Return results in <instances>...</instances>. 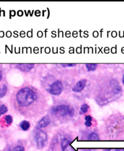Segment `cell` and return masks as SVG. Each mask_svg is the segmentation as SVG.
Instances as JSON below:
<instances>
[{"label":"cell","instance_id":"obj_3","mask_svg":"<svg viewBox=\"0 0 124 151\" xmlns=\"http://www.w3.org/2000/svg\"><path fill=\"white\" fill-rule=\"evenodd\" d=\"M44 88L49 93L54 96L60 95L63 90V85L60 80L55 79H48L44 81Z\"/></svg>","mask_w":124,"mask_h":151},{"label":"cell","instance_id":"obj_2","mask_svg":"<svg viewBox=\"0 0 124 151\" xmlns=\"http://www.w3.org/2000/svg\"><path fill=\"white\" fill-rule=\"evenodd\" d=\"M51 113L52 115L59 118L72 117L74 114V109L71 105L66 104H59L51 107Z\"/></svg>","mask_w":124,"mask_h":151},{"label":"cell","instance_id":"obj_20","mask_svg":"<svg viewBox=\"0 0 124 151\" xmlns=\"http://www.w3.org/2000/svg\"><path fill=\"white\" fill-rule=\"evenodd\" d=\"M105 151H119V150L112 149H107V150H106Z\"/></svg>","mask_w":124,"mask_h":151},{"label":"cell","instance_id":"obj_14","mask_svg":"<svg viewBox=\"0 0 124 151\" xmlns=\"http://www.w3.org/2000/svg\"><path fill=\"white\" fill-rule=\"evenodd\" d=\"M8 110V107L5 105H1V107H0V117H1L2 114H4L6 113H7Z\"/></svg>","mask_w":124,"mask_h":151},{"label":"cell","instance_id":"obj_19","mask_svg":"<svg viewBox=\"0 0 124 151\" xmlns=\"http://www.w3.org/2000/svg\"><path fill=\"white\" fill-rule=\"evenodd\" d=\"M61 65L63 66H76V64H71V63H68V64H61Z\"/></svg>","mask_w":124,"mask_h":151},{"label":"cell","instance_id":"obj_9","mask_svg":"<svg viewBox=\"0 0 124 151\" xmlns=\"http://www.w3.org/2000/svg\"><path fill=\"white\" fill-rule=\"evenodd\" d=\"M20 127L23 130L27 131L29 129L30 127V123L29 121H28L24 120L20 123Z\"/></svg>","mask_w":124,"mask_h":151},{"label":"cell","instance_id":"obj_16","mask_svg":"<svg viewBox=\"0 0 124 151\" xmlns=\"http://www.w3.org/2000/svg\"><path fill=\"white\" fill-rule=\"evenodd\" d=\"M12 151H24V148L21 146H17Z\"/></svg>","mask_w":124,"mask_h":151},{"label":"cell","instance_id":"obj_17","mask_svg":"<svg viewBox=\"0 0 124 151\" xmlns=\"http://www.w3.org/2000/svg\"><path fill=\"white\" fill-rule=\"evenodd\" d=\"M85 121H88V122H92V118L90 115L86 116L85 118Z\"/></svg>","mask_w":124,"mask_h":151},{"label":"cell","instance_id":"obj_11","mask_svg":"<svg viewBox=\"0 0 124 151\" xmlns=\"http://www.w3.org/2000/svg\"><path fill=\"white\" fill-rule=\"evenodd\" d=\"M90 108L89 105L87 104H83L80 107V113L85 114L88 112Z\"/></svg>","mask_w":124,"mask_h":151},{"label":"cell","instance_id":"obj_5","mask_svg":"<svg viewBox=\"0 0 124 151\" xmlns=\"http://www.w3.org/2000/svg\"><path fill=\"white\" fill-rule=\"evenodd\" d=\"M51 123V118L49 116L43 117L37 123L36 128L37 129H41L47 127L49 124Z\"/></svg>","mask_w":124,"mask_h":151},{"label":"cell","instance_id":"obj_21","mask_svg":"<svg viewBox=\"0 0 124 151\" xmlns=\"http://www.w3.org/2000/svg\"><path fill=\"white\" fill-rule=\"evenodd\" d=\"M1 77H2V72L1 70H0V80H1Z\"/></svg>","mask_w":124,"mask_h":151},{"label":"cell","instance_id":"obj_8","mask_svg":"<svg viewBox=\"0 0 124 151\" xmlns=\"http://www.w3.org/2000/svg\"><path fill=\"white\" fill-rule=\"evenodd\" d=\"M34 66V64L28 63V64H18L17 66V68L23 72H28L32 70Z\"/></svg>","mask_w":124,"mask_h":151},{"label":"cell","instance_id":"obj_15","mask_svg":"<svg viewBox=\"0 0 124 151\" xmlns=\"http://www.w3.org/2000/svg\"><path fill=\"white\" fill-rule=\"evenodd\" d=\"M5 121L6 123V124H7L8 125H10L12 124V121H13V118H12V116L10 115H6L5 117Z\"/></svg>","mask_w":124,"mask_h":151},{"label":"cell","instance_id":"obj_13","mask_svg":"<svg viewBox=\"0 0 124 151\" xmlns=\"http://www.w3.org/2000/svg\"><path fill=\"white\" fill-rule=\"evenodd\" d=\"M88 140H99V138L96 134H95V133H94V132H92L88 135Z\"/></svg>","mask_w":124,"mask_h":151},{"label":"cell","instance_id":"obj_7","mask_svg":"<svg viewBox=\"0 0 124 151\" xmlns=\"http://www.w3.org/2000/svg\"><path fill=\"white\" fill-rule=\"evenodd\" d=\"M86 83V81L85 79L80 80L77 82L76 85L72 88V91L75 92H80L83 90Z\"/></svg>","mask_w":124,"mask_h":151},{"label":"cell","instance_id":"obj_6","mask_svg":"<svg viewBox=\"0 0 124 151\" xmlns=\"http://www.w3.org/2000/svg\"><path fill=\"white\" fill-rule=\"evenodd\" d=\"M71 141L67 138H64L62 139L61 143V146L62 149V151H75L71 146Z\"/></svg>","mask_w":124,"mask_h":151},{"label":"cell","instance_id":"obj_10","mask_svg":"<svg viewBox=\"0 0 124 151\" xmlns=\"http://www.w3.org/2000/svg\"><path fill=\"white\" fill-rule=\"evenodd\" d=\"M8 92V87L4 84L2 86V87L0 88V98H3L6 96V93Z\"/></svg>","mask_w":124,"mask_h":151},{"label":"cell","instance_id":"obj_4","mask_svg":"<svg viewBox=\"0 0 124 151\" xmlns=\"http://www.w3.org/2000/svg\"><path fill=\"white\" fill-rule=\"evenodd\" d=\"M34 138L37 148L42 149L45 146L48 141V135L45 132L41 129H37L35 134Z\"/></svg>","mask_w":124,"mask_h":151},{"label":"cell","instance_id":"obj_1","mask_svg":"<svg viewBox=\"0 0 124 151\" xmlns=\"http://www.w3.org/2000/svg\"><path fill=\"white\" fill-rule=\"evenodd\" d=\"M13 97L16 107L22 113L43 107L46 102L45 94L30 85H22L16 90Z\"/></svg>","mask_w":124,"mask_h":151},{"label":"cell","instance_id":"obj_18","mask_svg":"<svg viewBox=\"0 0 124 151\" xmlns=\"http://www.w3.org/2000/svg\"><path fill=\"white\" fill-rule=\"evenodd\" d=\"M85 125L89 128V127H91L92 125V122H88V121H85Z\"/></svg>","mask_w":124,"mask_h":151},{"label":"cell","instance_id":"obj_12","mask_svg":"<svg viewBox=\"0 0 124 151\" xmlns=\"http://www.w3.org/2000/svg\"><path fill=\"white\" fill-rule=\"evenodd\" d=\"M86 68H87L88 71H95L97 68V65L94 63H89L86 65Z\"/></svg>","mask_w":124,"mask_h":151},{"label":"cell","instance_id":"obj_22","mask_svg":"<svg viewBox=\"0 0 124 151\" xmlns=\"http://www.w3.org/2000/svg\"><path fill=\"white\" fill-rule=\"evenodd\" d=\"M122 82H123V84L124 85V74H123V78H122Z\"/></svg>","mask_w":124,"mask_h":151}]
</instances>
